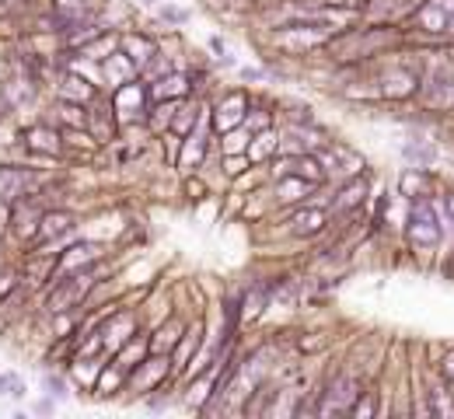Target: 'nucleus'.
Wrapping results in <instances>:
<instances>
[{
  "label": "nucleus",
  "mask_w": 454,
  "mask_h": 419,
  "mask_svg": "<svg viewBox=\"0 0 454 419\" xmlns=\"http://www.w3.org/2000/svg\"><path fill=\"white\" fill-rule=\"evenodd\" d=\"M440 217L433 203L423 196V199H412V209H409V221H405V238L412 248H437L440 245Z\"/></svg>",
  "instance_id": "nucleus-1"
},
{
  "label": "nucleus",
  "mask_w": 454,
  "mask_h": 419,
  "mask_svg": "<svg viewBox=\"0 0 454 419\" xmlns=\"http://www.w3.org/2000/svg\"><path fill=\"white\" fill-rule=\"evenodd\" d=\"M249 105H252V98H249L245 91H227V95H224V98L213 105V112H210V119H213V129H217V133H231V129L245 126Z\"/></svg>",
  "instance_id": "nucleus-2"
},
{
  "label": "nucleus",
  "mask_w": 454,
  "mask_h": 419,
  "mask_svg": "<svg viewBox=\"0 0 454 419\" xmlns=\"http://www.w3.org/2000/svg\"><path fill=\"white\" fill-rule=\"evenodd\" d=\"M416 18L430 32H451L454 29V0H426V4L416 11Z\"/></svg>",
  "instance_id": "nucleus-3"
},
{
  "label": "nucleus",
  "mask_w": 454,
  "mask_h": 419,
  "mask_svg": "<svg viewBox=\"0 0 454 419\" xmlns=\"http://www.w3.org/2000/svg\"><path fill=\"white\" fill-rule=\"evenodd\" d=\"M25 136H29L25 147H29L32 154H60V150H63V129L56 133V129H49V126H32Z\"/></svg>",
  "instance_id": "nucleus-4"
},
{
  "label": "nucleus",
  "mask_w": 454,
  "mask_h": 419,
  "mask_svg": "<svg viewBox=\"0 0 454 419\" xmlns=\"http://www.w3.org/2000/svg\"><path fill=\"white\" fill-rule=\"evenodd\" d=\"M123 53H126L136 67H143V63L157 53V39H154V35H143V32H140V35H136V32H126V35H123Z\"/></svg>",
  "instance_id": "nucleus-5"
},
{
  "label": "nucleus",
  "mask_w": 454,
  "mask_h": 419,
  "mask_svg": "<svg viewBox=\"0 0 454 419\" xmlns=\"http://www.w3.org/2000/svg\"><path fill=\"white\" fill-rule=\"evenodd\" d=\"M325 224H329V214L318 209V206H311V209H301V214L294 217V235L297 238H311V235H322Z\"/></svg>",
  "instance_id": "nucleus-6"
},
{
  "label": "nucleus",
  "mask_w": 454,
  "mask_h": 419,
  "mask_svg": "<svg viewBox=\"0 0 454 419\" xmlns=\"http://www.w3.org/2000/svg\"><path fill=\"white\" fill-rule=\"evenodd\" d=\"M182 332H185L182 325H171V329H168V325H161V329L147 339L150 353H164V356H171V353H175V346H178V339H182Z\"/></svg>",
  "instance_id": "nucleus-7"
},
{
  "label": "nucleus",
  "mask_w": 454,
  "mask_h": 419,
  "mask_svg": "<svg viewBox=\"0 0 454 419\" xmlns=\"http://www.w3.org/2000/svg\"><path fill=\"white\" fill-rule=\"evenodd\" d=\"M0 395H4V398H25L29 395V384L22 381V374H15V370H4V374H0Z\"/></svg>",
  "instance_id": "nucleus-8"
},
{
  "label": "nucleus",
  "mask_w": 454,
  "mask_h": 419,
  "mask_svg": "<svg viewBox=\"0 0 454 419\" xmlns=\"http://www.w3.org/2000/svg\"><path fill=\"white\" fill-rule=\"evenodd\" d=\"M42 388H46V395H53L56 402H67V398H74V391H70V384H67V377H63V374H53V370H46V374H42Z\"/></svg>",
  "instance_id": "nucleus-9"
},
{
  "label": "nucleus",
  "mask_w": 454,
  "mask_h": 419,
  "mask_svg": "<svg viewBox=\"0 0 454 419\" xmlns=\"http://www.w3.org/2000/svg\"><path fill=\"white\" fill-rule=\"evenodd\" d=\"M363 192H367V182H363V178H353V185H346L332 206H336V209H350V206H357V203H360V196H363Z\"/></svg>",
  "instance_id": "nucleus-10"
},
{
  "label": "nucleus",
  "mask_w": 454,
  "mask_h": 419,
  "mask_svg": "<svg viewBox=\"0 0 454 419\" xmlns=\"http://www.w3.org/2000/svg\"><path fill=\"white\" fill-rule=\"evenodd\" d=\"M192 15L185 11V8H161V22H168V25H185Z\"/></svg>",
  "instance_id": "nucleus-11"
},
{
  "label": "nucleus",
  "mask_w": 454,
  "mask_h": 419,
  "mask_svg": "<svg viewBox=\"0 0 454 419\" xmlns=\"http://www.w3.org/2000/svg\"><path fill=\"white\" fill-rule=\"evenodd\" d=\"M32 409H36L39 416H53V412H56V398H53V395H46V398H39Z\"/></svg>",
  "instance_id": "nucleus-12"
},
{
  "label": "nucleus",
  "mask_w": 454,
  "mask_h": 419,
  "mask_svg": "<svg viewBox=\"0 0 454 419\" xmlns=\"http://www.w3.org/2000/svg\"><path fill=\"white\" fill-rule=\"evenodd\" d=\"M185 196H189V199H203V196H206V185L196 182V178H189V182H185Z\"/></svg>",
  "instance_id": "nucleus-13"
},
{
  "label": "nucleus",
  "mask_w": 454,
  "mask_h": 419,
  "mask_svg": "<svg viewBox=\"0 0 454 419\" xmlns=\"http://www.w3.org/2000/svg\"><path fill=\"white\" fill-rule=\"evenodd\" d=\"M238 74H242V81H263L266 77V70H259V67H238Z\"/></svg>",
  "instance_id": "nucleus-14"
},
{
  "label": "nucleus",
  "mask_w": 454,
  "mask_h": 419,
  "mask_svg": "<svg viewBox=\"0 0 454 419\" xmlns=\"http://www.w3.org/2000/svg\"><path fill=\"white\" fill-rule=\"evenodd\" d=\"M210 49H213V56H224V53H227V42H224L220 35H210Z\"/></svg>",
  "instance_id": "nucleus-15"
},
{
  "label": "nucleus",
  "mask_w": 454,
  "mask_h": 419,
  "mask_svg": "<svg viewBox=\"0 0 454 419\" xmlns=\"http://www.w3.org/2000/svg\"><path fill=\"white\" fill-rule=\"evenodd\" d=\"M444 381H447V384L454 388V353H451V356L444 360Z\"/></svg>",
  "instance_id": "nucleus-16"
},
{
  "label": "nucleus",
  "mask_w": 454,
  "mask_h": 419,
  "mask_svg": "<svg viewBox=\"0 0 454 419\" xmlns=\"http://www.w3.org/2000/svg\"><path fill=\"white\" fill-rule=\"evenodd\" d=\"M444 203H447V217L454 221V192H451V196H444Z\"/></svg>",
  "instance_id": "nucleus-17"
},
{
  "label": "nucleus",
  "mask_w": 454,
  "mask_h": 419,
  "mask_svg": "<svg viewBox=\"0 0 454 419\" xmlns=\"http://www.w3.org/2000/svg\"><path fill=\"white\" fill-rule=\"evenodd\" d=\"M140 4H157V0H140Z\"/></svg>",
  "instance_id": "nucleus-18"
}]
</instances>
